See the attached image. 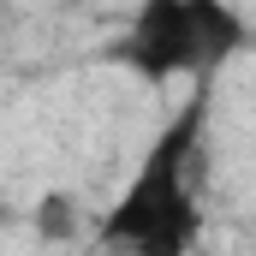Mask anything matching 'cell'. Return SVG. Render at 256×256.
<instances>
[{
	"label": "cell",
	"instance_id": "6da1fadb",
	"mask_svg": "<svg viewBox=\"0 0 256 256\" xmlns=\"http://www.w3.org/2000/svg\"><path fill=\"white\" fill-rule=\"evenodd\" d=\"M202 120H208V78H196V96L173 114V126L143 155L137 179L102 214V226H96L102 244H126L143 256H179L196 244V232H202V208H196Z\"/></svg>",
	"mask_w": 256,
	"mask_h": 256
},
{
	"label": "cell",
	"instance_id": "7a4b0ae2",
	"mask_svg": "<svg viewBox=\"0 0 256 256\" xmlns=\"http://www.w3.org/2000/svg\"><path fill=\"white\" fill-rule=\"evenodd\" d=\"M250 42L244 18L226 0H143L131 12V30L114 42V60L143 72L149 84L167 78H214V66H226Z\"/></svg>",
	"mask_w": 256,
	"mask_h": 256
},
{
	"label": "cell",
	"instance_id": "3957f363",
	"mask_svg": "<svg viewBox=\"0 0 256 256\" xmlns=\"http://www.w3.org/2000/svg\"><path fill=\"white\" fill-rule=\"evenodd\" d=\"M72 220H78V214H72V196H42V214H36V226H42V232H48V238H72Z\"/></svg>",
	"mask_w": 256,
	"mask_h": 256
}]
</instances>
